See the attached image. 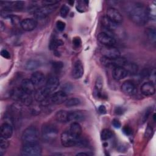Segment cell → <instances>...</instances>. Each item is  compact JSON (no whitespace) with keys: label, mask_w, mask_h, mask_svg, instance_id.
Returning <instances> with one entry per match:
<instances>
[{"label":"cell","mask_w":156,"mask_h":156,"mask_svg":"<svg viewBox=\"0 0 156 156\" xmlns=\"http://www.w3.org/2000/svg\"><path fill=\"white\" fill-rule=\"evenodd\" d=\"M125 112V109L122 107H116L115 109V113L116 115H122Z\"/></svg>","instance_id":"46"},{"label":"cell","mask_w":156,"mask_h":156,"mask_svg":"<svg viewBox=\"0 0 156 156\" xmlns=\"http://www.w3.org/2000/svg\"><path fill=\"white\" fill-rule=\"evenodd\" d=\"M112 22L120 24L123 21V17L121 13L116 9L111 7L107 10V16Z\"/></svg>","instance_id":"12"},{"label":"cell","mask_w":156,"mask_h":156,"mask_svg":"<svg viewBox=\"0 0 156 156\" xmlns=\"http://www.w3.org/2000/svg\"><path fill=\"white\" fill-rule=\"evenodd\" d=\"M11 98L26 105L30 106L32 104V99L30 94L25 93L21 88H15L10 93Z\"/></svg>","instance_id":"5"},{"label":"cell","mask_w":156,"mask_h":156,"mask_svg":"<svg viewBox=\"0 0 156 156\" xmlns=\"http://www.w3.org/2000/svg\"><path fill=\"white\" fill-rule=\"evenodd\" d=\"M67 99V94L63 91H58L51 94L46 99L41 103L43 105H48L51 104H60L65 102Z\"/></svg>","instance_id":"6"},{"label":"cell","mask_w":156,"mask_h":156,"mask_svg":"<svg viewBox=\"0 0 156 156\" xmlns=\"http://www.w3.org/2000/svg\"><path fill=\"white\" fill-rule=\"evenodd\" d=\"M85 115L80 111L68 112V119L69 121L80 122L85 119Z\"/></svg>","instance_id":"23"},{"label":"cell","mask_w":156,"mask_h":156,"mask_svg":"<svg viewBox=\"0 0 156 156\" xmlns=\"http://www.w3.org/2000/svg\"><path fill=\"white\" fill-rule=\"evenodd\" d=\"M101 62L102 65L107 66H122L123 67L126 63H127V60L124 57H117L115 58H108L104 57H102L101 58Z\"/></svg>","instance_id":"9"},{"label":"cell","mask_w":156,"mask_h":156,"mask_svg":"<svg viewBox=\"0 0 156 156\" xmlns=\"http://www.w3.org/2000/svg\"><path fill=\"white\" fill-rule=\"evenodd\" d=\"M21 28L26 31H31L35 29L37 26V22L33 18H26L20 23Z\"/></svg>","instance_id":"17"},{"label":"cell","mask_w":156,"mask_h":156,"mask_svg":"<svg viewBox=\"0 0 156 156\" xmlns=\"http://www.w3.org/2000/svg\"><path fill=\"white\" fill-rule=\"evenodd\" d=\"M1 24H0V27H1V30H3L5 29V26H4V23H2V21H1Z\"/></svg>","instance_id":"52"},{"label":"cell","mask_w":156,"mask_h":156,"mask_svg":"<svg viewBox=\"0 0 156 156\" xmlns=\"http://www.w3.org/2000/svg\"><path fill=\"white\" fill-rule=\"evenodd\" d=\"M112 124L115 128H119L121 127V123L118 119H113L112 121Z\"/></svg>","instance_id":"50"},{"label":"cell","mask_w":156,"mask_h":156,"mask_svg":"<svg viewBox=\"0 0 156 156\" xmlns=\"http://www.w3.org/2000/svg\"><path fill=\"white\" fill-rule=\"evenodd\" d=\"M146 35L150 41V42L152 43H155L156 41V31L154 27H147L145 31Z\"/></svg>","instance_id":"29"},{"label":"cell","mask_w":156,"mask_h":156,"mask_svg":"<svg viewBox=\"0 0 156 156\" xmlns=\"http://www.w3.org/2000/svg\"><path fill=\"white\" fill-rule=\"evenodd\" d=\"M10 19L11 20V21H12V23L13 24H17L19 22H20V19L18 16H13L12 15L10 17Z\"/></svg>","instance_id":"48"},{"label":"cell","mask_w":156,"mask_h":156,"mask_svg":"<svg viewBox=\"0 0 156 156\" xmlns=\"http://www.w3.org/2000/svg\"><path fill=\"white\" fill-rule=\"evenodd\" d=\"M103 88V80L101 76L96 78L94 88V95L96 98H101L102 96V90Z\"/></svg>","instance_id":"25"},{"label":"cell","mask_w":156,"mask_h":156,"mask_svg":"<svg viewBox=\"0 0 156 156\" xmlns=\"http://www.w3.org/2000/svg\"><path fill=\"white\" fill-rule=\"evenodd\" d=\"M130 19L136 24L144 25L147 20V8L141 2H135L128 9Z\"/></svg>","instance_id":"1"},{"label":"cell","mask_w":156,"mask_h":156,"mask_svg":"<svg viewBox=\"0 0 156 156\" xmlns=\"http://www.w3.org/2000/svg\"><path fill=\"white\" fill-rule=\"evenodd\" d=\"M42 149L41 146L37 143L24 144L21 152L24 156H39L41 155Z\"/></svg>","instance_id":"7"},{"label":"cell","mask_w":156,"mask_h":156,"mask_svg":"<svg viewBox=\"0 0 156 156\" xmlns=\"http://www.w3.org/2000/svg\"><path fill=\"white\" fill-rule=\"evenodd\" d=\"M83 74V66L82 62L79 60H77L73 68L72 76L74 79H79L82 77Z\"/></svg>","instance_id":"16"},{"label":"cell","mask_w":156,"mask_h":156,"mask_svg":"<svg viewBox=\"0 0 156 156\" xmlns=\"http://www.w3.org/2000/svg\"><path fill=\"white\" fill-rule=\"evenodd\" d=\"M50 95H51V93L44 86L39 88L38 90H37L35 91L34 98L37 102H42L45 99H46Z\"/></svg>","instance_id":"15"},{"label":"cell","mask_w":156,"mask_h":156,"mask_svg":"<svg viewBox=\"0 0 156 156\" xmlns=\"http://www.w3.org/2000/svg\"><path fill=\"white\" fill-rule=\"evenodd\" d=\"M121 90L124 94L131 96L136 91V87L135 84L130 80H126L123 82L121 85Z\"/></svg>","instance_id":"19"},{"label":"cell","mask_w":156,"mask_h":156,"mask_svg":"<svg viewBox=\"0 0 156 156\" xmlns=\"http://www.w3.org/2000/svg\"><path fill=\"white\" fill-rule=\"evenodd\" d=\"M97 38L98 41L104 46H113L116 43L115 38L104 32L99 33Z\"/></svg>","instance_id":"13"},{"label":"cell","mask_w":156,"mask_h":156,"mask_svg":"<svg viewBox=\"0 0 156 156\" xmlns=\"http://www.w3.org/2000/svg\"><path fill=\"white\" fill-rule=\"evenodd\" d=\"M1 55L2 57H3L5 58L9 59L10 58V53L6 50V49H2L1 51Z\"/></svg>","instance_id":"47"},{"label":"cell","mask_w":156,"mask_h":156,"mask_svg":"<svg viewBox=\"0 0 156 156\" xmlns=\"http://www.w3.org/2000/svg\"><path fill=\"white\" fill-rule=\"evenodd\" d=\"M24 2L23 1H15L13 2V9L21 10L23 8Z\"/></svg>","instance_id":"39"},{"label":"cell","mask_w":156,"mask_h":156,"mask_svg":"<svg viewBox=\"0 0 156 156\" xmlns=\"http://www.w3.org/2000/svg\"><path fill=\"white\" fill-rule=\"evenodd\" d=\"M52 65L53 69L56 71H60L63 68V63L60 61H56V62H52Z\"/></svg>","instance_id":"36"},{"label":"cell","mask_w":156,"mask_h":156,"mask_svg":"<svg viewBox=\"0 0 156 156\" xmlns=\"http://www.w3.org/2000/svg\"><path fill=\"white\" fill-rule=\"evenodd\" d=\"M56 8V5H43L38 7L34 13L35 16L38 19H43L48 16Z\"/></svg>","instance_id":"11"},{"label":"cell","mask_w":156,"mask_h":156,"mask_svg":"<svg viewBox=\"0 0 156 156\" xmlns=\"http://www.w3.org/2000/svg\"><path fill=\"white\" fill-rule=\"evenodd\" d=\"M122 131H123V133L126 135H130L132 133V129L129 126H124L122 128Z\"/></svg>","instance_id":"45"},{"label":"cell","mask_w":156,"mask_h":156,"mask_svg":"<svg viewBox=\"0 0 156 156\" xmlns=\"http://www.w3.org/2000/svg\"><path fill=\"white\" fill-rule=\"evenodd\" d=\"M40 111H41V108L39 106H37V105L30 106V112H31L30 113H32L33 115H38L40 113Z\"/></svg>","instance_id":"40"},{"label":"cell","mask_w":156,"mask_h":156,"mask_svg":"<svg viewBox=\"0 0 156 156\" xmlns=\"http://www.w3.org/2000/svg\"><path fill=\"white\" fill-rule=\"evenodd\" d=\"M152 128L148 126L146 128V131H145V133H144V136L146 137V138H148V137H151L152 135Z\"/></svg>","instance_id":"44"},{"label":"cell","mask_w":156,"mask_h":156,"mask_svg":"<svg viewBox=\"0 0 156 156\" xmlns=\"http://www.w3.org/2000/svg\"><path fill=\"white\" fill-rule=\"evenodd\" d=\"M147 17L149 19L155 20V6L154 4H151L147 9Z\"/></svg>","instance_id":"34"},{"label":"cell","mask_w":156,"mask_h":156,"mask_svg":"<svg viewBox=\"0 0 156 156\" xmlns=\"http://www.w3.org/2000/svg\"><path fill=\"white\" fill-rule=\"evenodd\" d=\"M102 57L108 58H115L120 57V51L113 46H104L101 49Z\"/></svg>","instance_id":"10"},{"label":"cell","mask_w":156,"mask_h":156,"mask_svg":"<svg viewBox=\"0 0 156 156\" xmlns=\"http://www.w3.org/2000/svg\"><path fill=\"white\" fill-rule=\"evenodd\" d=\"M79 137L73 135L69 130L65 131L60 135V141L62 144L65 147H72L76 146Z\"/></svg>","instance_id":"8"},{"label":"cell","mask_w":156,"mask_h":156,"mask_svg":"<svg viewBox=\"0 0 156 156\" xmlns=\"http://www.w3.org/2000/svg\"><path fill=\"white\" fill-rule=\"evenodd\" d=\"M98 111L99 112L101 113V114H105L106 112H107V110H106V108L104 105H101L98 108Z\"/></svg>","instance_id":"49"},{"label":"cell","mask_w":156,"mask_h":156,"mask_svg":"<svg viewBox=\"0 0 156 156\" xmlns=\"http://www.w3.org/2000/svg\"><path fill=\"white\" fill-rule=\"evenodd\" d=\"M58 136V129L53 124L46 123L41 127V137L46 142L54 141Z\"/></svg>","instance_id":"3"},{"label":"cell","mask_w":156,"mask_h":156,"mask_svg":"<svg viewBox=\"0 0 156 156\" xmlns=\"http://www.w3.org/2000/svg\"><path fill=\"white\" fill-rule=\"evenodd\" d=\"M68 3H70L71 5H73L74 4V1H68Z\"/></svg>","instance_id":"53"},{"label":"cell","mask_w":156,"mask_h":156,"mask_svg":"<svg viewBox=\"0 0 156 156\" xmlns=\"http://www.w3.org/2000/svg\"><path fill=\"white\" fill-rule=\"evenodd\" d=\"M112 135H113V133L110 130L108 129H104L102 130L101 133V138L104 141L107 140L111 138L112 137Z\"/></svg>","instance_id":"32"},{"label":"cell","mask_w":156,"mask_h":156,"mask_svg":"<svg viewBox=\"0 0 156 156\" xmlns=\"http://www.w3.org/2000/svg\"><path fill=\"white\" fill-rule=\"evenodd\" d=\"M141 93L146 96H150L155 94V88L154 83L151 82L144 83L141 87Z\"/></svg>","instance_id":"20"},{"label":"cell","mask_w":156,"mask_h":156,"mask_svg":"<svg viewBox=\"0 0 156 156\" xmlns=\"http://www.w3.org/2000/svg\"><path fill=\"white\" fill-rule=\"evenodd\" d=\"M81 43H82V41H81V40L79 37H74L73 38V44L74 47H76V48L80 47V45H81Z\"/></svg>","instance_id":"43"},{"label":"cell","mask_w":156,"mask_h":156,"mask_svg":"<svg viewBox=\"0 0 156 156\" xmlns=\"http://www.w3.org/2000/svg\"><path fill=\"white\" fill-rule=\"evenodd\" d=\"M30 80L35 86H39L44 82L45 76L43 73L40 71H36L31 75Z\"/></svg>","instance_id":"24"},{"label":"cell","mask_w":156,"mask_h":156,"mask_svg":"<svg viewBox=\"0 0 156 156\" xmlns=\"http://www.w3.org/2000/svg\"><path fill=\"white\" fill-rule=\"evenodd\" d=\"M101 23L103 29H105V31L104 32L107 33L113 38H115L114 36L116 35L119 36L122 34V30L119 26V24L112 22L107 16H103L102 18Z\"/></svg>","instance_id":"2"},{"label":"cell","mask_w":156,"mask_h":156,"mask_svg":"<svg viewBox=\"0 0 156 156\" xmlns=\"http://www.w3.org/2000/svg\"><path fill=\"white\" fill-rule=\"evenodd\" d=\"M9 146V142L7 138L1 136L0 138V147L1 150H5Z\"/></svg>","instance_id":"35"},{"label":"cell","mask_w":156,"mask_h":156,"mask_svg":"<svg viewBox=\"0 0 156 156\" xmlns=\"http://www.w3.org/2000/svg\"><path fill=\"white\" fill-rule=\"evenodd\" d=\"M35 85L32 82L30 79H24L21 82L20 88L26 93L31 94L33 93H35Z\"/></svg>","instance_id":"18"},{"label":"cell","mask_w":156,"mask_h":156,"mask_svg":"<svg viewBox=\"0 0 156 156\" xmlns=\"http://www.w3.org/2000/svg\"><path fill=\"white\" fill-rule=\"evenodd\" d=\"M13 135V127L8 122H4L1 127V135L7 139L11 138Z\"/></svg>","instance_id":"22"},{"label":"cell","mask_w":156,"mask_h":156,"mask_svg":"<svg viewBox=\"0 0 156 156\" xmlns=\"http://www.w3.org/2000/svg\"><path fill=\"white\" fill-rule=\"evenodd\" d=\"M69 131L75 136L76 137H80L82 134V127L80 124L77 122H73L71 125L69 127Z\"/></svg>","instance_id":"27"},{"label":"cell","mask_w":156,"mask_h":156,"mask_svg":"<svg viewBox=\"0 0 156 156\" xmlns=\"http://www.w3.org/2000/svg\"><path fill=\"white\" fill-rule=\"evenodd\" d=\"M152 111V108H151L150 107H148L147 109H146V110L144 112L143 114V116L141 117V121L143 123L145 122L148 119L150 114H151V112Z\"/></svg>","instance_id":"38"},{"label":"cell","mask_w":156,"mask_h":156,"mask_svg":"<svg viewBox=\"0 0 156 156\" xmlns=\"http://www.w3.org/2000/svg\"><path fill=\"white\" fill-rule=\"evenodd\" d=\"M65 23L62 21H57L56 23V27L57 29L59 31H63L65 28Z\"/></svg>","instance_id":"42"},{"label":"cell","mask_w":156,"mask_h":156,"mask_svg":"<svg viewBox=\"0 0 156 156\" xmlns=\"http://www.w3.org/2000/svg\"><path fill=\"white\" fill-rule=\"evenodd\" d=\"M123 67L126 69L128 74L129 73L130 74H135L137 73L138 69V67L137 65H136L135 63H133V62H127V63Z\"/></svg>","instance_id":"30"},{"label":"cell","mask_w":156,"mask_h":156,"mask_svg":"<svg viewBox=\"0 0 156 156\" xmlns=\"http://www.w3.org/2000/svg\"><path fill=\"white\" fill-rule=\"evenodd\" d=\"M63 44V41L60 40H58L57 38H54L51 40L49 44V48L51 49H56L58 47L62 46Z\"/></svg>","instance_id":"33"},{"label":"cell","mask_w":156,"mask_h":156,"mask_svg":"<svg viewBox=\"0 0 156 156\" xmlns=\"http://www.w3.org/2000/svg\"><path fill=\"white\" fill-rule=\"evenodd\" d=\"M41 2L43 5H57V4L59 2V1L55 0H44L43 1Z\"/></svg>","instance_id":"41"},{"label":"cell","mask_w":156,"mask_h":156,"mask_svg":"<svg viewBox=\"0 0 156 156\" xmlns=\"http://www.w3.org/2000/svg\"><path fill=\"white\" fill-rule=\"evenodd\" d=\"M55 119L60 123H66L69 122L68 112L65 110H59L55 114Z\"/></svg>","instance_id":"26"},{"label":"cell","mask_w":156,"mask_h":156,"mask_svg":"<svg viewBox=\"0 0 156 156\" xmlns=\"http://www.w3.org/2000/svg\"><path fill=\"white\" fill-rule=\"evenodd\" d=\"M76 155H85V156H88V154H87V153H85V152H79V153H77L76 154Z\"/></svg>","instance_id":"51"},{"label":"cell","mask_w":156,"mask_h":156,"mask_svg":"<svg viewBox=\"0 0 156 156\" xmlns=\"http://www.w3.org/2000/svg\"><path fill=\"white\" fill-rule=\"evenodd\" d=\"M80 104V100L77 98H69L68 99H66V101L65 102V105L68 107L77 106Z\"/></svg>","instance_id":"31"},{"label":"cell","mask_w":156,"mask_h":156,"mask_svg":"<svg viewBox=\"0 0 156 156\" xmlns=\"http://www.w3.org/2000/svg\"><path fill=\"white\" fill-rule=\"evenodd\" d=\"M39 139V132L35 126H29L23 132L21 140L24 144L37 143Z\"/></svg>","instance_id":"4"},{"label":"cell","mask_w":156,"mask_h":156,"mask_svg":"<svg viewBox=\"0 0 156 156\" xmlns=\"http://www.w3.org/2000/svg\"><path fill=\"white\" fill-rule=\"evenodd\" d=\"M40 65L41 63L39 60L36 59H30L26 62L25 65V68L28 71H33L39 68Z\"/></svg>","instance_id":"28"},{"label":"cell","mask_w":156,"mask_h":156,"mask_svg":"<svg viewBox=\"0 0 156 156\" xmlns=\"http://www.w3.org/2000/svg\"><path fill=\"white\" fill-rule=\"evenodd\" d=\"M69 9L67 5H62V7H61L60 10V16L63 18L66 17V16L68 15V14L69 13Z\"/></svg>","instance_id":"37"},{"label":"cell","mask_w":156,"mask_h":156,"mask_svg":"<svg viewBox=\"0 0 156 156\" xmlns=\"http://www.w3.org/2000/svg\"><path fill=\"white\" fill-rule=\"evenodd\" d=\"M58 85H59L58 78L55 76L52 75L48 77L44 87L48 90V91L51 94L53 91L57 90Z\"/></svg>","instance_id":"14"},{"label":"cell","mask_w":156,"mask_h":156,"mask_svg":"<svg viewBox=\"0 0 156 156\" xmlns=\"http://www.w3.org/2000/svg\"><path fill=\"white\" fill-rule=\"evenodd\" d=\"M128 75L126 69L122 66L114 67L112 71V76L116 80H120L125 78Z\"/></svg>","instance_id":"21"}]
</instances>
